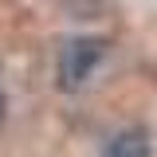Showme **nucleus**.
<instances>
[{
  "mask_svg": "<svg viewBox=\"0 0 157 157\" xmlns=\"http://www.w3.org/2000/svg\"><path fill=\"white\" fill-rule=\"evenodd\" d=\"M106 55V39H94V36H82V39H67L63 51H59V86L63 90H78L90 71Z\"/></svg>",
  "mask_w": 157,
  "mask_h": 157,
  "instance_id": "obj_1",
  "label": "nucleus"
},
{
  "mask_svg": "<svg viewBox=\"0 0 157 157\" xmlns=\"http://www.w3.org/2000/svg\"><path fill=\"white\" fill-rule=\"evenodd\" d=\"M102 157H149V137H145V130H122L106 145Z\"/></svg>",
  "mask_w": 157,
  "mask_h": 157,
  "instance_id": "obj_2",
  "label": "nucleus"
},
{
  "mask_svg": "<svg viewBox=\"0 0 157 157\" xmlns=\"http://www.w3.org/2000/svg\"><path fill=\"white\" fill-rule=\"evenodd\" d=\"M4 110H8V102H4V94H0V122H4Z\"/></svg>",
  "mask_w": 157,
  "mask_h": 157,
  "instance_id": "obj_3",
  "label": "nucleus"
}]
</instances>
